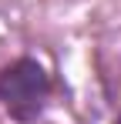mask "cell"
<instances>
[{
  "label": "cell",
  "mask_w": 121,
  "mask_h": 124,
  "mask_svg": "<svg viewBox=\"0 0 121 124\" xmlns=\"http://www.w3.org/2000/svg\"><path fill=\"white\" fill-rule=\"evenodd\" d=\"M51 94V77L37 61L20 57L0 70V104L17 121H37Z\"/></svg>",
  "instance_id": "1"
},
{
  "label": "cell",
  "mask_w": 121,
  "mask_h": 124,
  "mask_svg": "<svg viewBox=\"0 0 121 124\" xmlns=\"http://www.w3.org/2000/svg\"><path fill=\"white\" fill-rule=\"evenodd\" d=\"M114 124H121V114H118V117H114Z\"/></svg>",
  "instance_id": "2"
}]
</instances>
